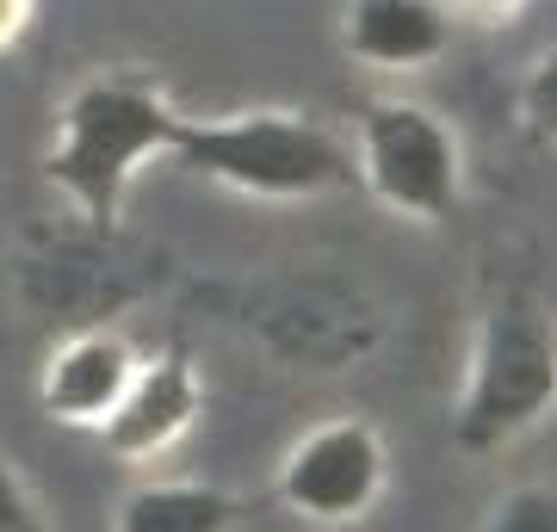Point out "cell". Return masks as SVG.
Here are the masks:
<instances>
[{
	"mask_svg": "<svg viewBox=\"0 0 557 532\" xmlns=\"http://www.w3.org/2000/svg\"><path fill=\"white\" fill-rule=\"evenodd\" d=\"M186 106L168 94V81L149 69H87L69 81V94L57 99V119L44 137V186L94 230H112L124 218V205L137 193V180L156 161H174Z\"/></svg>",
	"mask_w": 557,
	"mask_h": 532,
	"instance_id": "1",
	"label": "cell"
},
{
	"mask_svg": "<svg viewBox=\"0 0 557 532\" xmlns=\"http://www.w3.org/2000/svg\"><path fill=\"white\" fill-rule=\"evenodd\" d=\"M0 532H57L44 495L32 490V477L13 458H0Z\"/></svg>",
	"mask_w": 557,
	"mask_h": 532,
	"instance_id": "12",
	"label": "cell"
},
{
	"mask_svg": "<svg viewBox=\"0 0 557 532\" xmlns=\"http://www.w3.org/2000/svg\"><path fill=\"white\" fill-rule=\"evenodd\" d=\"M557 415V322L527 297H502L478 316L453 396V446L496 458Z\"/></svg>",
	"mask_w": 557,
	"mask_h": 532,
	"instance_id": "3",
	"label": "cell"
},
{
	"mask_svg": "<svg viewBox=\"0 0 557 532\" xmlns=\"http://www.w3.org/2000/svg\"><path fill=\"white\" fill-rule=\"evenodd\" d=\"M137 366H143V347L124 329H112V322H94V329L62 335L38 366L44 421L75 428V434H100L106 415L119 409V396L131 391Z\"/></svg>",
	"mask_w": 557,
	"mask_h": 532,
	"instance_id": "7",
	"label": "cell"
},
{
	"mask_svg": "<svg viewBox=\"0 0 557 532\" xmlns=\"http://www.w3.org/2000/svg\"><path fill=\"white\" fill-rule=\"evenodd\" d=\"M478 532H557V477H527L496 490Z\"/></svg>",
	"mask_w": 557,
	"mask_h": 532,
	"instance_id": "10",
	"label": "cell"
},
{
	"mask_svg": "<svg viewBox=\"0 0 557 532\" xmlns=\"http://www.w3.org/2000/svg\"><path fill=\"white\" fill-rule=\"evenodd\" d=\"M242 502L211 477H156L143 471L112 508V532H236Z\"/></svg>",
	"mask_w": 557,
	"mask_h": 532,
	"instance_id": "9",
	"label": "cell"
},
{
	"mask_svg": "<svg viewBox=\"0 0 557 532\" xmlns=\"http://www.w3.org/2000/svg\"><path fill=\"white\" fill-rule=\"evenodd\" d=\"M199 421H205V372L180 347H156V354H143L119 409L106 415L100 440L124 471H156L199 434Z\"/></svg>",
	"mask_w": 557,
	"mask_h": 532,
	"instance_id": "6",
	"label": "cell"
},
{
	"mask_svg": "<svg viewBox=\"0 0 557 532\" xmlns=\"http://www.w3.org/2000/svg\"><path fill=\"white\" fill-rule=\"evenodd\" d=\"M174 168L248 205H317L354 186L347 131L298 106H236V112H186Z\"/></svg>",
	"mask_w": 557,
	"mask_h": 532,
	"instance_id": "2",
	"label": "cell"
},
{
	"mask_svg": "<svg viewBox=\"0 0 557 532\" xmlns=\"http://www.w3.org/2000/svg\"><path fill=\"white\" fill-rule=\"evenodd\" d=\"M458 38V20L446 0H341L335 44L341 57L366 69L372 81L428 75Z\"/></svg>",
	"mask_w": 557,
	"mask_h": 532,
	"instance_id": "8",
	"label": "cell"
},
{
	"mask_svg": "<svg viewBox=\"0 0 557 532\" xmlns=\"http://www.w3.org/2000/svg\"><path fill=\"white\" fill-rule=\"evenodd\" d=\"M347 156H354V186L384 218L440 230L465 205V137H458V124L403 87H379V94L359 99L354 124H347Z\"/></svg>",
	"mask_w": 557,
	"mask_h": 532,
	"instance_id": "4",
	"label": "cell"
},
{
	"mask_svg": "<svg viewBox=\"0 0 557 532\" xmlns=\"http://www.w3.org/2000/svg\"><path fill=\"white\" fill-rule=\"evenodd\" d=\"M32 20H38V0H0V57L20 50L25 32H32Z\"/></svg>",
	"mask_w": 557,
	"mask_h": 532,
	"instance_id": "13",
	"label": "cell"
},
{
	"mask_svg": "<svg viewBox=\"0 0 557 532\" xmlns=\"http://www.w3.org/2000/svg\"><path fill=\"white\" fill-rule=\"evenodd\" d=\"M515 119L520 131L545 149H557V38L539 50L527 69H520V87H515Z\"/></svg>",
	"mask_w": 557,
	"mask_h": 532,
	"instance_id": "11",
	"label": "cell"
},
{
	"mask_svg": "<svg viewBox=\"0 0 557 532\" xmlns=\"http://www.w3.org/2000/svg\"><path fill=\"white\" fill-rule=\"evenodd\" d=\"M391 490V446L366 415H322L273 465V502L317 532L372 520Z\"/></svg>",
	"mask_w": 557,
	"mask_h": 532,
	"instance_id": "5",
	"label": "cell"
}]
</instances>
